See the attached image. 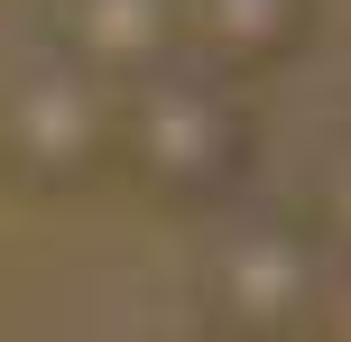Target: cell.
Here are the masks:
<instances>
[{
  "label": "cell",
  "mask_w": 351,
  "mask_h": 342,
  "mask_svg": "<svg viewBox=\"0 0 351 342\" xmlns=\"http://www.w3.org/2000/svg\"><path fill=\"white\" fill-rule=\"evenodd\" d=\"M111 158H121L130 176H139V195L167 204V213H213V204H231L241 176H250V111H241V93H231V74L176 56V65H158L148 84H130Z\"/></svg>",
  "instance_id": "obj_1"
},
{
  "label": "cell",
  "mask_w": 351,
  "mask_h": 342,
  "mask_svg": "<svg viewBox=\"0 0 351 342\" xmlns=\"http://www.w3.org/2000/svg\"><path fill=\"white\" fill-rule=\"evenodd\" d=\"M111 139H121V93L93 84L74 56H47V65H28L0 93V148H10V167L37 176V185L93 176V167L111 158Z\"/></svg>",
  "instance_id": "obj_3"
},
{
  "label": "cell",
  "mask_w": 351,
  "mask_h": 342,
  "mask_svg": "<svg viewBox=\"0 0 351 342\" xmlns=\"http://www.w3.org/2000/svg\"><path fill=\"white\" fill-rule=\"evenodd\" d=\"M324 241L351 259V148L333 158V176H324Z\"/></svg>",
  "instance_id": "obj_6"
},
{
  "label": "cell",
  "mask_w": 351,
  "mask_h": 342,
  "mask_svg": "<svg viewBox=\"0 0 351 342\" xmlns=\"http://www.w3.org/2000/svg\"><path fill=\"white\" fill-rule=\"evenodd\" d=\"M65 56L93 84L130 93L185 56V0H65Z\"/></svg>",
  "instance_id": "obj_4"
},
{
  "label": "cell",
  "mask_w": 351,
  "mask_h": 342,
  "mask_svg": "<svg viewBox=\"0 0 351 342\" xmlns=\"http://www.w3.org/2000/svg\"><path fill=\"white\" fill-rule=\"evenodd\" d=\"M324 278H333V250H324L305 222L287 213H241L204 259V306L222 342H296L324 306Z\"/></svg>",
  "instance_id": "obj_2"
},
{
  "label": "cell",
  "mask_w": 351,
  "mask_h": 342,
  "mask_svg": "<svg viewBox=\"0 0 351 342\" xmlns=\"http://www.w3.org/2000/svg\"><path fill=\"white\" fill-rule=\"evenodd\" d=\"M315 0H185V56L213 74H268L305 47Z\"/></svg>",
  "instance_id": "obj_5"
},
{
  "label": "cell",
  "mask_w": 351,
  "mask_h": 342,
  "mask_svg": "<svg viewBox=\"0 0 351 342\" xmlns=\"http://www.w3.org/2000/svg\"><path fill=\"white\" fill-rule=\"evenodd\" d=\"M324 342H351V259H333V278H324V306H315Z\"/></svg>",
  "instance_id": "obj_7"
}]
</instances>
